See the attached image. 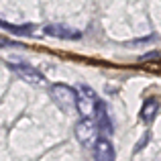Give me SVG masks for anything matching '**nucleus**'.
Here are the masks:
<instances>
[{
	"label": "nucleus",
	"instance_id": "obj_5",
	"mask_svg": "<svg viewBox=\"0 0 161 161\" xmlns=\"http://www.w3.org/2000/svg\"><path fill=\"white\" fill-rule=\"evenodd\" d=\"M45 33L49 37H57V39H65V41H74V39H80L82 33L74 31V29L65 27V25H47L45 27Z\"/></svg>",
	"mask_w": 161,
	"mask_h": 161
},
{
	"label": "nucleus",
	"instance_id": "obj_7",
	"mask_svg": "<svg viewBox=\"0 0 161 161\" xmlns=\"http://www.w3.org/2000/svg\"><path fill=\"white\" fill-rule=\"evenodd\" d=\"M157 110H159V102H157V100H155V98H147L145 104H143V108H141V112H139V118H141L145 125H149V122L155 118Z\"/></svg>",
	"mask_w": 161,
	"mask_h": 161
},
{
	"label": "nucleus",
	"instance_id": "obj_2",
	"mask_svg": "<svg viewBox=\"0 0 161 161\" xmlns=\"http://www.w3.org/2000/svg\"><path fill=\"white\" fill-rule=\"evenodd\" d=\"M51 100L57 104V108H61L63 112H74L75 108V92L65 84H53L51 90Z\"/></svg>",
	"mask_w": 161,
	"mask_h": 161
},
{
	"label": "nucleus",
	"instance_id": "obj_4",
	"mask_svg": "<svg viewBox=\"0 0 161 161\" xmlns=\"http://www.w3.org/2000/svg\"><path fill=\"white\" fill-rule=\"evenodd\" d=\"M10 67L20 80H25L31 86H45V75L29 63H10Z\"/></svg>",
	"mask_w": 161,
	"mask_h": 161
},
{
	"label": "nucleus",
	"instance_id": "obj_6",
	"mask_svg": "<svg viewBox=\"0 0 161 161\" xmlns=\"http://www.w3.org/2000/svg\"><path fill=\"white\" fill-rule=\"evenodd\" d=\"M92 149H94L96 161H114V147L108 139H98Z\"/></svg>",
	"mask_w": 161,
	"mask_h": 161
},
{
	"label": "nucleus",
	"instance_id": "obj_8",
	"mask_svg": "<svg viewBox=\"0 0 161 161\" xmlns=\"http://www.w3.org/2000/svg\"><path fill=\"white\" fill-rule=\"evenodd\" d=\"M0 27L6 29L8 33H14V35H29L33 31V25H10L6 20H0Z\"/></svg>",
	"mask_w": 161,
	"mask_h": 161
},
{
	"label": "nucleus",
	"instance_id": "obj_3",
	"mask_svg": "<svg viewBox=\"0 0 161 161\" xmlns=\"http://www.w3.org/2000/svg\"><path fill=\"white\" fill-rule=\"evenodd\" d=\"M75 139L86 147H94V143L100 139V129L94 118H82L75 125Z\"/></svg>",
	"mask_w": 161,
	"mask_h": 161
},
{
	"label": "nucleus",
	"instance_id": "obj_1",
	"mask_svg": "<svg viewBox=\"0 0 161 161\" xmlns=\"http://www.w3.org/2000/svg\"><path fill=\"white\" fill-rule=\"evenodd\" d=\"M100 100L96 96V92L88 86H78L75 90V110L82 114L84 118H94L96 108H98Z\"/></svg>",
	"mask_w": 161,
	"mask_h": 161
}]
</instances>
